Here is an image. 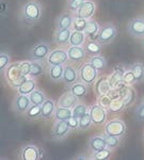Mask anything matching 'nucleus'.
Masks as SVG:
<instances>
[{"mask_svg": "<svg viewBox=\"0 0 144 160\" xmlns=\"http://www.w3.org/2000/svg\"><path fill=\"white\" fill-rule=\"evenodd\" d=\"M42 15H43L42 4L38 1H35V0L26 2L24 6L22 7L19 13L22 24L28 26V27L37 24L41 20V18H42Z\"/></svg>", "mask_w": 144, "mask_h": 160, "instance_id": "nucleus-1", "label": "nucleus"}, {"mask_svg": "<svg viewBox=\"0 0 144 160\" xmlns=\"http://www.w3.org/2000/svg\"><path fill=\"white\" fill-rule=\"evenodd\" d=\"M4 77H6L7 83L12 89H18V87L25 81L28 77H26L22 73L20 68V63L15 62V63L10 64L4 71Z\"/></svg>", "mask_w": 144, "mask_h": 160, "instance_id": "nucleus-2", "label": "nucleus"}, {"mask_svg": "<svg viewBox=\"0 0 144 160\" xmlns=\"http://www.w3.org/2000/svg\"><path fill=\"white\" fill-rule=\"evenodd\" d=\"M117 37V29L113 24H105L102 26L99 29L98 35H97V41L102 44V45H107V44H111L113 41Z\"/></svg>", "mask_w": 144, "mask_h": 160, "instance_id": "nucleus-3", "label": "nucleus"}, {"mask_svg": "<svg viewBox=\"0 0 144 160\" xmlns=\"http://www.w3.org/2000/svg\"><path fill=\"white\" fill-rule=\"evenodd\" d=\"M97 75H98V71L92 66V64L88 62V63H83L79 68V81L84 82L88 86H92L96 82Z\"/></svg>", "mask_w": 144, "mask_h": 160, "instance_id": "nucleus-4", "label": "nucleus"}, {"mask_svg": "<svg viewBox=\"0 0 144 160\" xmlns=\"http://www.w3.org/2000/svg\"><path fill=\"white\" fill-rule=\"evenodd\" d=\"M72 127L69 126L68 121H56L51 129V138L57 141L65 139L72 132Z\"/></svg>", "mask_w": 144, "mask_h": 160, "instance_id": "nucleus-5", "label": "nucleus"}, {"mask_svg": "<svg viewBox=\"0 0 144 160\" xmlns=\"http://www.w3.org/2000/svg\"><path fill=\"white\" fill-rule=\"evenodd\" d=\"M126 131H127L126 124L124 123V121L119 120V118L109 121L105 125V132L108 133V135L123 138L126 135Z\"/></svg>", "mask_w": 144, "mask_h": 160, "instance_id": "nucleus-6", "label": "nucleus"}, {"mask_svg": "<svg viewBox=\"0 0 144 160\" xmlns=\"http://www.w3.org/2000/svg\"><path fill=\"white\" fill-rule=\"evenodd\" d=\"M51 51L50 45L48 43L41 42L33 46L30 50V58L35 61H45L47 60L48 56H49Z\"/></svg>", "mask_w": 144, "mask_h": 160, "instance_id": "nucleus-7", "label": "nucleus"}, {"mask_svg": "<svg viewBox=\"0 0 144 160\" xmlns=\"http://www.w3.org/2000/svg\"><path fill=\"white\" fill-rule=\"evenodd\" d=\"M43 153L38 146L34 144H28L20 148L18 157L20 160H38L42 159Z\"/></svg>", "mask_w": 144, "mask_h": 160, "instance_id": "nucleus-8", "label": "nucleus"}, {"mask_svg": "<svg viewBox=\"0 0 144 160\" xmlns=\"http://www.w3.org/2000/svg\"><path fill=\"white\" fill-rule=\"evenodd\" d=\"M126 30L130 35L138 38H144V18L143 17H136L128 22L126 26Z\"/></svg>", "mask_w": 144, "mask_h": 160, "instance_id": "nucleus-9", "label": "nucleus"}, {"mask_svg": "<svg viewBox=\"0 0 144 160\" xmlns=\"http://www.w3.org/2000/svg\"><path fill=\"white\" fill-rule=\"evenodd\" d=\"M30 106H31V102H30L29 95L18 94L17 96H15L12 102V110L17 114H25Z\"/></svg>", "mask_w": 144, "mask_h": 160, "instance_id": "nucleus-10", "label": "nucleus"}, {"mask_svg": "<svg viewBox=\"0 0 144 160\" xmlns=\"http://www.w3.org/2000/svg\"><path fill=\"white\" fill-rule=\"evenodd\" d=\"M90 114L92 121L95 125H104L107 120V111L106 108L102 107L99 104H95L90 107Z\"/></svg>", "mask_w": 144, "mask_h": 160, "instance_id": "nucleus-11", "label": "nucleus"}, {"mask_svg": "<svg viewBox=\"0 0 144 160\" xmlns=\"http://www.w3.org/2000/svg\"><path fill=\"white\" fill-rule=\"evenodd\" d=\"M68 60V52L64 49L51 50L48 56L47 62L48 65H57V64H64Z\"/></svg>", "mask_w": 144, "mask_h": 160, "instance_id": "nucleus-12", "label": "nucleus"}, {"mask_svg": "<svg viewBox=\"0 0 144 160\" xmlns=\"http://www.w3.org/2000/svg\"><path fill=\"white\" fill-rule=\"evenodd\" d=\"M95 11H96V4H95L93 1L84 0L80 6V8L78 9V11L76 12V17L90 19L94 15Z\"/></svg>", "mask_w": 144, "mask_h": 160, "instance_id": "nucleus-13", "label": "nucleus"}, {"mask_svg": "<svg viewBox=\"0 0 144 160\" xmlns=\"http://www.w3.org/2000/svg\"><path fill=\"white\" fill-rule=\"evenodd\" d=\"M79 79V72L72 65H66L64 68V74H63V79L62 81L66 86L71 87L74 83L78 82Z\"/></svg>", "mask_w": 144, "mask_h": 160, "instance_id": "nucleus-14", "label": "nucleus"}, {"mask_svg": "<svg viewBox=\"0 0 144 160\" xmlns=\"http://www.w3.org/2000/svg\"><path fill=\"white\" fill-rule=\"evenodd\" d=\"M79 97H77L74 93L71 91L65 92L60 96L58 100V107H64V108H72L73 109L75 106L78 104Z\"/></svg>", "mask_w": 144, "mask_h": 160, "instance_id": "nucleus-15", "label": "nucleus"}, {"mask_svg": "<svg viewBox=\"0 0 144 160\" xmlns=\"http://www.w3.org/2000/svg\"><path fill=\"white\" fill-rule=\"evenodd\" d=\"M67 52L68 60H71L72 62H81L88 56L84 47H81V46H69Z\"/></svg>", "mask_w": 144, "mask_h": 160, "instance_id": "nucleus-16", "label": "nucleus"}, {"mask_svg": "<svg viewBox=\"0 0 144 160\" xmlns=\"http://www.w3.org/2000/svg\"><path fill=\"white\" fill-rule=\"evenodd\" d=\"M74 16L71 13H62L56 20L57 29H72L74 24Z\"/></svg>", "mask_w": 144, "mask_h": 160, "instance_id": "nucleus-17", "label": "nucleus"}, {"mask_svg": "<svg viewBox=\"0 0 144 160\" xmlns=\"http://www.w3.org/2000/svg\"><path fill=\"white\" fill-rule=\"evenodd\" d=\"M73 29H57L53 34V42L58 46H64L69 42Z\"/></svg>", "mask_w": 144, "mask_h": 160, "instance_id": "nucleus-18", "label": "nucleus"}, {"mask_svg": "<svg viewBox=\"0 0 144 160\" xmlns=\"http://www.w3.org/2000/svg\"><path fill=\"white\" fill-rule=\"evenodd\" d=\"M56 102L53 99L47 98L45 102L42 105V114H41V118L42 120H50L52 117H55L56 112Z\"/></svg>", "mask_w": 144, "mask_h": 160, "instance_id": "nucleus-19", "label": "nucleus"}, {"mask_svg": "<svg viewBox=\"0 0 144 160\" xmlns=\"http://www.w3.org/2000/svg\"><path fill=\"white\" fill-rule=\"evenodd\" d=\"M87 145H88V148L91 149L93 153H95V152H98L102 148H108L107 142H106V140H105L104 137H102V135L91 137V138L89 139L88 144H87Z\"/></svg>", "mask_w": 144, "mask_h": 160, "instance_id": "nucleus-20", "label": "nucleus"}, {"mask_svg": "<svg viewBox=\"0 0 144 160\" xmlns=\"http://www.w3.org/2000/svg\"><path fill=\"white\" fill-rule=\"evenodd\" d=\"M125 69L123 66H117L114 68V72L113 74L110 76L109 78V81H110V84H111V88L114 89V88H121V86H123V77H124V74H125Z\"/></svg>", "mask_w": 144, "mask_h": 160, "instance_id": "nucleus-21", "label": "nucleus"}, {"mask_svg": "<svg viewBox=\"0 0 144 160\" xmlns=\"http://www.w3.org/2000/svg\"><path fill=\"white\" fill-rule=\"evenodd\" d=\"M99 25L96 20L94 19H88V25H87V28L84 30V33L88 37L89 40H93V41H97V35H98L99 32Z\"/></svg>", "mask_w": 144, "mask_h": 160, "instance_id": "nucleus-22", "label": "nucleus"}, {"mask_svg": "<svg viewBox=\"0 0 144 160\" xmlns=\"http://www.w3.org/2000/svg\"><path fill=\"white\" fill-rule=\"evenodd\" d=\"M111 84H110L109 78L107 77H102L96 81L95 83V92L97 93V95L100 96V95H106L110 92L111 90Z\"/></svg>", "mask_w": 144, "mask_h": 160, "instance_id": "nucleus-23", "label": "nucleus"}, {"mask_svg": "<svg viewBox=\"0 0 144 160\" xmlns=\"http://www.w3.org/2000/svg\"><path fill=\"white\" fill-rule=\"evenodd\" d=\"M120 91H121V97L124 100L126 107L132 105V102L136 99V93L132 90V86H125L124 84L122 87V89L120 88Z\"/></svg>", "mask_w": 144, "mask_h": 160, "instance_id": "nucleus-24", "label": "nucleus"}, {"mask_svg": "<svg viewBox=\"0 0 144 160\" xmlns=\"http://www.w3.org/2000/svg\"><path fill=\"white\" fill-rule=\"evenodd\" d=\"M63 64H57V65H49L48 68V76L52 81H61L63 79L64 74Z\"/></svg>", "mask_w": 144, "mask_h": 160, "instance_id": "nucleus-25", "label": "nucleus"}, {"mask_svg": "<svg viewBox=\"0 0 144 160\" xmlns=\"http://www.w3.org/2000/svg\"><path fill=\"white\" fill-rule=\"evenodd\" d=\"M102 44H100L98 41H93L89 40L88 42L84 44V49L87 51V55L88 56H96L100 55L102 51Z\"/></svg>", "mask_w": 144, "mask_h": 160, "instance_id": "nucleus-26", "label": "nucleus"}, {"mask_svg": "<svg viewBox=\"0 0 144 160\" xmlns=\"http://www.w3.org/2000/svg\"><path fill=\"white\" fill-rule=\"evenodd\" d=\"M69 91L76 95L79 98H83L88 94V84H86L84 82H76L73 86L69 87Z\"/></svg>", "mask_w": 144, "mask_h": 160, "instance_id": "nucleus-27", "label": "nucleus"}, {"mask_svg": "<svg viewBox=\"0 0 144 160\" xmlns=\"http://www.w3.org/2000/svg\"><path fill=\"white\" fill-rule=\"evenodd\" d=\"M35 87H37V83H35L34 79H33V78L32 79L27 78L18 87V89H17V92H18V94L30 95L35 90Z\"/></svg>", "mask_w": 144, "mask_h": 160, "instance_id": "nucleus-28", "label": "nucleus"}, {"mask_svg": "<svg viewBox=\"0 0 144 160\" xmlns=\"http://www.w3.org/2000/svg\"><path fill=\"white\" fill-rule=\"evenodd\" d=\"M86 33L84 31H72L71 38H69V46H82L84 44V40H86Z\"/></svg>", "mask_w": 144, "mask_h": 160, "instance_id": "nucleus-29", "label": "nucleus"}, {"mask_svg": "<svg viewBox=\"0 0 144 160\" xmlns=\"http://www.w3.org/2000/svg\"><path fill=\"white\" fill-rule=\"evenodd\" d=\"M72 117H73V109L72 108L57 107L55 112L56 121H68Z\"/></svg>", "mask_w": 144, "mask_h": 160, "instance_id": "nucleus-30", "label": "nucleus"}, {"mask_svg": "<svg viewBox=\"0 0 144 160\" xmlns=\"http://www.w3.org/2000/svg\"><path fill=\"white\" fill-rule=\"evenodd\" d=\"M89 62L92 64V66L95 68L97 71H102V69L106 68L107 66V60L100 55H96V56H90L89 58Z\"/></svg>", "mask_w": 144, "mask_h": 160, "instance_id": "nucleus-31", "label": "nucleus"}, {"mask_svg": "<svg viewBox=\"0 0 144 160\" xmlns=\"http://www.w3.org/2000/svg\"><path fill=\"white\" fill-rule=\"evenodd\" d=\"M41 114H42V106L37 105H31L29 109L27 110V112L25 113L26 118L30 121H35L41 118Z\"/></svg>", "mask_w": 144, "mask_h": 160, "instance_id": "nucleus-32", "label": "nucleus"}, {"mask_svg": "<svg viewBox=\"0 0 144 160\" xmlns=\"http://www.w3.org/2000/svg\"><path fill=\"white\" fill-rule=\"evenodd\" d=\"M44 74V66L42 64V61L32 60L31 68H30V77L31 78H37Z\"/></svg>", "mask_w": 144, "mask_h": 160, "instance_id": "nucleus-33", "label": "nucleus"}, {"mask_svg": "<svg viewBox=\"0 0 144 160\" xmlns=\"http://www.w3.org/2000/svg\"><path fill=\"white\" fill-rule=\"evenodd\" d=\"M29 97H30L31 105H37V106H42L45 102V100L47 99L44 93L37 89L34 90V91L29 95Z\"/></svg>", "mask_w": 144, "mask_h": 160, "instance_id": "nucleus-34", "label": "nucleus"}, {"mask_svg": "<svg viewBox=\"0 0 144 160\" xmlns=\"http://www.w3.org/2000/svg\"><path fill=\"white\" fill-rule=\"evenodd\" d=\"M132 71V73L135 74L137 82H141L144 80V64L141 62H137L130 65V68Z\"/></svg>", "mask_w": 144, "mask_h": 160, "instance_id": "nucleus-35", "label": "nucleus"}, {"mask_svg": "<svg viewBox=\"0 0 144 160\" xmlns=\"http://www.w3.org/2000/svg\"><path fill=\"white\" fill-rule=\"evenodd\" d=\"M126 108V105L123 100L122 97H117L115 99H112L111 104H110V107H109V110L111 111L112 113H117V112H121L123 111Z\"/></svg>", "mask_w": 144, "mask_h": 160, "instance_id": "nucleus-36", "label": "nucleus"}, {"mask_svg": "<svg viewBox=\"0 0 144 160\" xmlns=\"http://www.w3.org/2000/svg\"><path fill=\"white\" fill-rule=\"evenodd\" d=\"M102 137L105 138V140L107 142V146L111 149H115L117 146L120 145L121 143V139L119 137H115V136H111V135H108V133L104 132L102 133Z\"/></svg>", "mask_w": 144, "mask_h": 160, "instance_id": "nucleus-37", "label": "nucleus"}, {"mask_svg": "<svg viewBox=\"0 0 144 160\" xmlns=\"http://www.w3.org/2000/svg\"><path fill=\"white\" fill-rule=\"evenodd\" d=\"M112 155V149L109 148H102L100 149L98 152H95L93 153V159H97V160H108L110 159Z\"/></svg>", "mask_w": 144, "mask_h": 160, "instance_id": "nucleus-38", "label": "nucleus"}, {"mask_svg": "<svg viewBox=\"0 0 144 160\" xmlns=\"http://www.w3.org/2000/svg\"><path fill=\"white\" fill-rule=\"evenodd\" d=\"M92 124H93V121H92L90 111H88V112L79 120V129H81V130L89 129V128L92 126Z\"/></svg>", "mask_w": 144, "mask_h": 160, "instance_id": "nucleus-39", "label": "nucleus"}, {"mask_svg": "<svg viewBox=\"0 0 144 160\" xmlns=\"http://www.w3.org/2000/svg\"><path fill=\"white\" fill-rule=\"evenodd\" d=\"M88 108L84 104H77L75 107L73 108V117H75L77 118H80L88 112Z\"/></svg>", "mask_w": 144, "mask_h": 160, "instance_id": "nucleus-40", "label": "nucleus"}, {"mask_svg": "<svg viewBox=\"0 0 144 160\" xmlns=\"http://www.w3.org/2000/svg\"><path fill=\"white\" fill-rule=\"evenodd\" d=\"M87 25H88V19L81 18V17H75L72 29L77 31H84L87 28Z\"/></svg>", "mask_w": 144, "mask_h": 160, "instance_id": "nucleus-41", "label": "nucleus"}, {"mask_svg": "<svg viewBox=\"0 0 144 160\" xmlns=\"http://www.w3.org/2000/svg\"><path fill=\"white\" fill-rule=\"evenodd\" d=\"M137 82V79H136L135 74L132 73V69L129 71H126L124 74V77H123V83L125 86H133V84Z\"/></svg>", "mask_w": 144, "mask_h": 160, "instance_id": "nucleus-42", "label": "nucleus"}, {"mask_svg": "<svg viewBox=\"0 0 144 160\" xmlns=\"http://www.w3.org/2000/svg\"><path fill=\"white\" fill-rule=\"evenodd\" d=\"M10 65V56L6 52L0 53V72L4 73L6 68Z\"/></svg>", "mask_w": 144, "mask_h": 160, "instance_id": "nucleus-43", "label": "nucleus"}, {"mask_svg": "<svg viewBox=\"0 0 144 160\" xmlns=\"http://www.w3.org/2000/svg\"><path fill=\"white\" fill-rule=\"evenodd\" d=\"M84 0H68L67 1V8L71 12L76 13L78 11V9L80 8V6L82 4Z\"/></svg>", "mask_w": 144, "mask_h": 160, "instance_id": "nucleus-44", "label": "nucleus"}, {"mask_svg": "<svg viewBox=\"0 0 144 160\" xmlns=\"http://www.w3.org/2000/svg\"><path fill=\"white\" fill-rule=\"evenodd\" d=\"M111 102H112V98L109 96V94L100 95L99 98H98V104H99L100 106H102V107L106 108V109H109Z\"/></svg>", "mask_w": 144, "mask_h": 160, "instance_id": "nucleus-45", "label": "nucleus"}, {"mask_svg": "<svg viewBox=\"0 0 144 160\" xmlns=\"http://www.w3.org/2000/svg\"><path fill=\"white\" fill-rule=\"evenodd\" d=\"M135 115H136V118H137L138 121H140V122H144V104L143 102H141V105L136 108Z\"/></svg>", "mask_w": 144, "mask_h": 160, "instance_id": "nucleus-46", "label": "nucleus"}, {"mask_svg": "<svg viewBox=\"0 0 144 160\" xmlns=\"http://www.w3.org/2000/svg\"><path fill=\"white\" fill-rule=\"evenodd\" d=\"M20 68H22V73L24 76L29 77L30 76V68H31V62H22L20 63Z\"/></svg>", "mask_w": 144, "mask_h": 160, "instance_id": "nucleus-47", "label": "nucleus"}, {"mask_svg": "<svg viewBox=\"0 0 144 160\" xmlns=\"http://www.w3.org/2000/svg\"><path fill=\"white\" fill-rule=\"evenodd\" d=\"M68 123H69V126L72 127V129H77V128H79V118L72 117L68 120Z\"/></svg>", "mask_w": 144, "mask_h": 160, "instance_id": "nucleus-48", "label": "nucleus"}, {"mask_svg": "<svg viewBox=\"0 0 144 160\" xmlns=\"http://www.w3.org/2000/svg\"><path fill=\"white\" fill-rule=\"evenodd\" d=\"M77 159H87V158H86V157H84V156H79Z\"/></svg>", "mask_w": 144, "mask_h": 160, "instance_id": "nucleus-49", "label": "nucleus"}, {"mask_svg": "<svg viewBox=\"0 0 144 160\" xmlns=\"http://www.w3.org/2000/svg\"><path fill=\"white\" fill-rule=\"evenodd\" d=\"M142 46H143V49H144V38H143V41H142Z\"/></svg>", "mask_w": 144, "mask_h": 160, "instance_id": "nucleus-50", "label": "nucleus"}, {"mask_svg": "<svg viewBox=\"0 0 144 160\" xmlns=\"http://www.w3.org/2000/svg\"><path fill=\"white\" fill-rule=\"evenodd\" d=\"M142 102H143V104H144V98H143V100H142Z\"/></svg>", "mask_w": 144, "mask_h": 160, "instance_id": "nucleus-51", "label": "nucleus"}]
</instances>
